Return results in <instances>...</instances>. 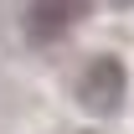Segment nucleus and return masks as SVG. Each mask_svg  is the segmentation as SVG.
<instances>
[{"label":"nucleus","instance_id":"3","mask_svg":"<svg viewBox=\"0 0 134 134\" xmlns=\"http://www.w3.org/2000/svg\"><path fill=\"white\" fill-rule=\"evenodd\" d=\"M108 5H114V10H129V5H134V0H108Z\"/></svg>","mask_w":134,"mask_h":134},{"label":"nucleus","instance_id":"2","mask_svg":"<svg viewBox=\"0 0 134 134\" xmlns=\"http://www.w3.org/2000/svg\"><path fill=\"white\" fill-rule=\"evenodd\" d=\"M77 10H83V0H31V10H26V31H31V41L62 36L67 26H72Z\"/></svg>","mask_w":134,"mask_h":134},{"label":"nucleus","instance_id":"1","mask_svg":"<svg viewBox=\"0 0 134 134\" xmlns=\"http://www.w3.org/2000/svg\"><path fill=\"white\" fill-rule=\"evenodd\" d=\"M124 93H129V67H124V57H108V52L93 57L77 77V103L98 119H114L124 108Z\"/></svg>","mask_w":134,"mask_h":134}]
</instances>
